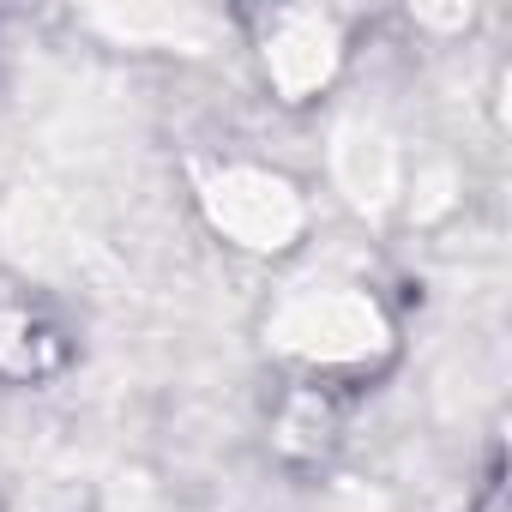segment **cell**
Wrapping results in <instances>:
<instances>
[{"label": "cell", "mask_w": 512, "mask_h": 512, "mask_svg": "<svg viewBox=\"0 0 512 512\" xmlns=\"http://www.w3.org/2000/svg\"><path fill=\"white\" fill-rule=\"evenodd\" d=\"M482 512H500V488H494V494H488V506H482Z\"/></svg>", "instance_id": "obj_1"}]
</instances>
